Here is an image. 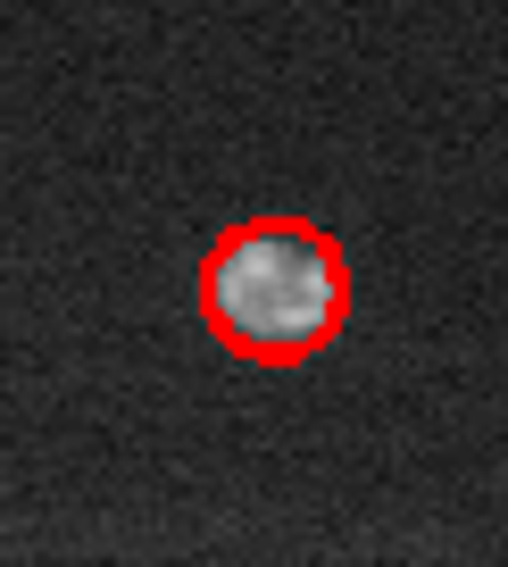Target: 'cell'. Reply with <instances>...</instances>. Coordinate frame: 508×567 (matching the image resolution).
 Here are the masks:
<instances>
[{"label": "cell", "mask_w": 508, "mask_h": 567, "mask_svg": "<svg viewBox=\"0 0 508 567\" xmlns=\"http://www.w3.org/2000/svg\"><path fill=\"white\" fill-rule=\"evenodd\" d=\"M200 318L250 368H300L351 318L342 243L309 217H250L200 259Z\"/></svg>", "instance_id": "obj_1"}]
</instances>
